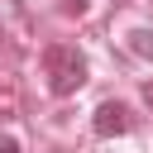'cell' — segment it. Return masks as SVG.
Here are the masks:
<instances>
[{"mask_svg":"<svg viewBox=\"0 0 153 153\" xmlns=\"http://www.w3.org/2000/svg\"><path fill=\"white\" fill-rule=\"evenodd\" d=\"M143 96H148V105H153V81H148V86H143Z\"/></svg>","mask_w":153,"mask_h":153,"instance_id":"7","label":"cell"},{"mask_svg":"<svg viewBox=\"0 0 153 153\" xmlns=\"http://www.w3.org/2000/svg\"><path fill=\"white\" fill-rule=\"evenodd\" d=\"M62 5H67V10H76V14L86 10V0H62Z\"/></svg>","mask_w":153,"mask_h":153,"instance_id":"5","label":"cell"},{"mask_svg":"<svg viewBox=\"0 0 153 153\" xmlns=\"http://www.w3.org/2000/svg\"><path fill=\"white\" fill-rule=\"evenodd\" d=\"M0 153H19V143H14L10 134H0Z\"/></svg>","mask_w":153,"mask_h":153,"instance_id":"4","label":"cell"},{"mask_svg":"<svg viewBox=\"0 0 153 153\" xmlns=\"http://www.w3.org/2000/svg\"><path fill=\"white\" fill-rule=\"evenodd\" d=\"M129 48H134L139 57H153V29H134V33H129Z\"/></svg>","mask_w":153,"mask_h":153,"instance_id":"3","label":"cell"},{"mask_svg":"<svg viewBox=\"0 0 153 153\" xmlns=\"http://www.w3.org/2000/svg\"><path fill=\"white\" fill-rule=\"evenodd\" d=\"M91 129H96L100 139H115V134H124V129H129V110H124L120 100H105V105H96Z\"/></svg>","mask_w":153,"mask_h":153,"instance_id":"2","label":"cell"},{"mask_svg":"<svg viewBox=\"0 0 153 153\" xmlns=\"http://www.w3.org/2000/svg\"><path fill=\"white\" fill-rule=\"evenodd\" d=\"M0 53H10V38H5V29H0Z\"/></svg>","mask_w":153,"mask_h":153,"instance_id":"6","label":"cell"},{"mask_svg":"<svg viewBox=\"0 0 153 153\" xmlns=\"http://www.w3.org/2000/svg\"><path fill=\"white\" fill-rule=\"evenodd\" d=\"M43 72H48V91L53 96H72L86 86V57L76 43H53L43 53Z\"/></svg>","mask_w":153,"mask_h":153,"instance_id":"1","label":"cell"}]
</instances>
